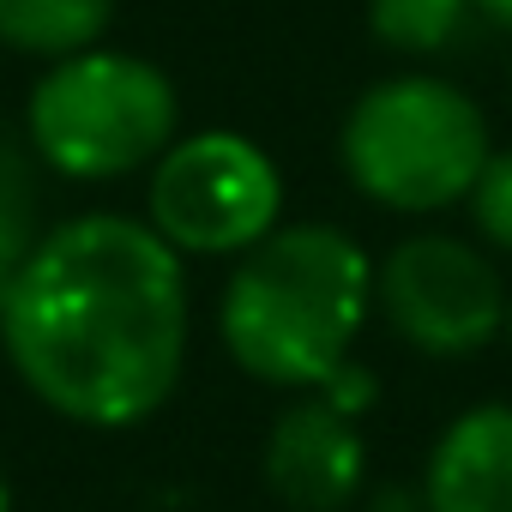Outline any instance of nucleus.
<instances>
[{
	"instance_id": "3",
	"label": "nucleus",
	"mask_w": 512,
	"mask_h": 512,
	"mask_svg": "<svg viewBox=\"0 0 512 512\" xmlns=\"http://www.w3.org/2000/svg\"><path fill=\"white\" fill-rule=\"evenodd\" d=\"M488 151L494 145H488L482 103L434 73H392L368 85L338 133L350 187L410 217L470 199Z\"/></svg>"
},
{
	"instance_id": "9",
	"label": "nucleus",
	"mask_w": 512,
	"mask_h": 512,
	"mask_svg": "<svg viewBox=\"0 0 512 512\" xmlns=\"http://www.w3.org/2000/svg\"><path fill=\"white\" fill-rule=\"evenodd\" d=\"M109 19L115 0H0V43L37 61H61L103 43Z\"/></svg>"
},
{
	"instance_id": "13",
	"label": "nucleus",
	"mask_w": 512,
	"mask_h": 512,
	"mask_svg": "<svg viewBox=\"0 0 512 512\" xmlns=\"http://www.w3.org/2000/svg\"><path fill=\"white\" fill-rule=\"evenodd\" d=\"M476 13H482V19H494V25H506V31H512V0H476Z\"/></svg>"
},
{
	"instance_id": "6",
	"label": "nucleus",
	"mask_w": 512,
	"mask_h": 512,
	"mask_svg": "<svg viewBox=\"0 0 512 512\" xmlns=\"http://www.w3.org/2000/svg\"><path fill=\"white\" fill-rule=\"evenodd\" d=\"M392 332L428 356H470L506 332V284L458 235H410L374 272Z\"/></svg>"
},
{
	"instance_id": "12",
	"label": "nucleus",
	"mask_w": 512,
	"mask_h": 512,
	"mask_svg": "<svg viewBox=\"0 0 512 512\" xmlns=\"http://www.w3.org/2000/svg\"><path fill=\"white\" fill-rule=\"evenodd\" d=\"M470 217H476L482 241L512 253V151H488V163L470 187Z\"/></svg>"
},
{
	"instance_id": "14",
	"label": "nucleus",
	"mask_w": 512,
	"mask_h": 512,
	"mask_svg": "<svg viewBox=\"0 0 512 512\" xmlns=\"http://www.w3.org/2000/svg\"><path fill=\"white\" fill-rule=\"evenodd\" d=\"M0 512H13V488H7V476H0Z\"/></svg>"
},
{
	"instance_id": "1",
	"label": "nucleus",
	"mask_w": 512,
	"mask_h": 512,
	"mask_svg": "<svg viewBox=\"0 0 512 512\" xmlns=\"http://www.w3.org/2000/svg\"><path fill=\"white\" fill-rule=\"evenodd\" d=\"M0 344L49 410L91 428L145 422L187 362L181 253L121 211L43 229L0 302Z\"/></svg>"
},
{
	"instance_id": "5",
	"label": "nucleus",
	"mask_w": 512,
	"mask_h": 512,
	"mask_svg": "<svg viewBox=\"0 0 512 512\" xmlns=\"http://www.w3.org/2000/svg\"><path fill=\"white\" fill-rule=\"evenodd\" d=\"M151 229L175 253H247L260 235L278 229L284 211V175L247 133L211 127L169 139V151L151 163Z\"/></svg>"
},
{
	"instance_id": "4",
	"label": "nucleus",
	"mask_w": 512,
	"mask_h": 512,
	"mask_svg": "<svg viewBox=\"0 0 512 512\" xmlns=\"http://www.w3.org/2000/svg\"><path fill=\"white\" fill-rule=\"evenodd\" d=\"M175 79L127 49H79L49 61L25 103V139L43 169L67 181H115L157 163L175 139Z\"/></svg>"
},
{
	"instance_id": "2",
	"label": "nucleus",
	"mask_w": 512,
	"mask_h": 512,
	"mask_svg": "<svg viewBox=\"0 0 512 512\" xmlns=\"http://www.w3.org/2000/svg\"><path fill=\"white\" fill-rule=\"evenodd\" d=\"M374 266L332 223L260 235L223 290V344L266 386H326L368 320Z\"/></svg>"
},
{
	"instance_id": "7",
	"label": "nucleus",
	"mask_w": 512,
	"mask_h": 512,
	"mask_svg": "<svg viewBox=\"0 0 512 512\" xmlns=\"http://www.w3.org/2000/svg\"><path fill=\"white\" fill-rule=\"evenodd\" d=\"M362 470H368L362 434L350 410L332 404L326 392L308 404H290L266 440V482L296 512H338L344 500H356Z\"/></svg>"
},
{
	"instance_id": "8",
	"label": "nucleus",
	"mask_w": 512,
	"mask_h": 512,
	"mask_svg": "<svg viewBox=\"0 0 512 512\" xmlns=\"http://www.w3.org/2000/svg\"><path fill=\"white\" fill-rule=\"evenodd\" d=\"M428 512H512V404L464 410L422 476Z\"/></svg>"
},
{
	"instance_id": "11",
	"label": "nucleus",
	"mask_w": 512,
	"mask_h": 512,
	"mask_svg": "<svg viewBox=\"0 0 512 512\" xmlns=\"http://www.w3.org/2000/svg\"><path fill=\"white\" fill-rule=\"evenodd\" d=\"M476 13V0H368V25L392 55H446Z\"/></svg>"
},
{
	"instance_id": "15",
	"label": "nucleus",
	"mask_w": 512,
	"mask_h": 512,
	"mask_svg": "<svg viewBox=\"0 0 512 512\" xmlns=\"http://www.w3.org/2000/svg\"><path fill=\"white\" fill-rule=\"evenodd\" d=\"M506 338H512V302H506Z\"/></svg>"
},
{
	"instance_id": "10",
	"label": "nucleus",
	"mask_w": 512,
	"mask_h": 512,
	"mask_svg": "<svg viewBox=\"0 0 512 512\" xmlns=\"http://www.w3.org/2000/svg\"><path fill=\"white\" fill-rule=\"evenodd\" d=\"M37 205H43L37 199V151H31V139L0 127V302H7L19 266L31 260V247L43 235Z\"/></svg>"
}]
</instances>
